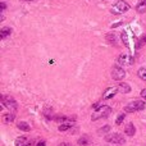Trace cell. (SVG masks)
I'll use <instances>...</instances> for the list:
<instances>
[{"label": "cell", "mask_w": 146, "mask_h": 146, "mask_svg": "<svg viewBox=\"0 0 146 146\" xmlns=\"http://www.w3.org/2000/svg\"><path fill=\"white\" fill-rule=\"evenodd\" d=\"M15 146H31V142L27 137L21 136L17 137V140H15Z\"/></svg>", "instance_id": "10"}, {"label": "cell", "mask_w": 146, "mask_h": 146, "mask_svg": "<svg viewBox=\"0 0 146 146\" xmlns=\"http://www.w3.org/2000/svg\"><path fill=\"white\" fill-rule=\"evenodd\" d=\"M105 141L110 142V144L122 145L126 142V140H124L123 135H121V133H110V135H108V136H105Z\"/></svg>", "instance_id": "5"}, {"label": "cell", "mask_w": 146, "mask_h": 146, "mask_svg": "<svg viewBox=\"0 0 146 146\" xmlns=\"http://www.w3.org/2000/svg\"><path fill=\"white\" fill-rule=\"evenodd\" d=\"M10 33H12V28L10 27H3L1 30H0V38H3L4 40L7 36H9Z\"/></svg>", "instance_id": "13"}, {"label": "cell", "mask_w": 146, "mask_h": 146, "mask_svg": "<svg viewBox=\"0 0 146 146\" xmlns=\"http://www.w3.org/2000/svg\"><path fill=\"white\" fill-rule=\"evenodd\" d=\"M128 10H129L128 3L123 1V0H119V1H117L115 4L111 7L110 12L113 13V14H123V13H127Z\"/></svg>", "instance_id": "3"}, {"label": "cell", "mask_w": 146, "mask_h": 146, "mask_svg": "<svg viewBox=\"0 0 146 146\" xmlns=\"http://www.w3.org/2000/svg\"><path fill=\"white\" fill-rule=\"evenodd\" d=\"M140 1H144V3H146V0H140Z\"/></svg>", "instance_id": "28"}, {"label": "cell", "mask_w": 146, "mask_h": 146, "mask_svg": "<svg viewBox=\"0 0 146 146\" xmlns=\"http://www.w3.org/2000/svg\"><path fill=\"white\" fill-rule=\"evenodd\" d=\"M141 98L144 99V100H146V88H144V90H141Z\"/></svg>", "instance_id": "24"}, {"label": "cell", "mask_w": 146, "mask_h": 146, "mask_svg": "<svg viewBox=\"0 0 146 146\" xmlns=\"http://www.w3.org/2000/svg\"><path fill=\"white\" fill-rule=\"evenodd\" d=\"M109 131H110V127H109V126H104L103 128H100V129H99V135L106 133V132H109Z\"/></svg>", "instance_id": "21"}, {"label": "cell", "mask_w": 146, "mask_h": 146, "mask_svg": "<svg viewBox=\"0 0 146 146\" xmlns=\"http://www.w3.org/2000/svg\"><path fill=\"white\" fill-rule=\"evenodd\" d=\"M145 108H146V104L144 100H133L129 104H127L126 108H124V111H127V113H135V111L144 110Z\"/></svg>", "instance_id": "2"}, {"label": "cell", "mask_w": 146, "mask_h": 146, "mask_svg": "<svg viewBox=\"0 0 146 146\" xmlns=\"http://www.w3.org/2000/svg\"><path fill=\"white\" fill-rule=\"evenodd\" d=\"M59 146H69V145H68V144H66V142H62V144L59 145Z\"/></svg>", "instance_id": "27"}, {"label": "cell", "mask_w": 146, "mask_h": 146, "mask_svg": "<svg viewBox=\"0 0 146 146\" xmlns=\"http://www.w3.org/2000/svg\"><path fill=\"white\" fill-rule=\"evenodd\" d=\"M73 126H74V121H72V119H68V118H67L66 121H64L63 123L59 126L58 129H59L60 132H64V131H68L69 128H72Z\"/></svg>", "instance_id": "9"}, {"label": "cell", "mask_w": 146, "mask_h": 146, "mask_svg": "<svg viewBox=\"0 0 146 146\" xmlns=\"http://www.w3.org/2000/svg\"><path fill=\"white\" fill-rule=\"evenodd\" d=\"M118 92V87H109L104 91L103 94V100H109V99H113L115 96V94Z\"/></svg>", "instance_id": "8"}, {"label": "cell", "mask_w": 146, "mask_h": 146, "mask_svg": "<svg viewBox=\"0 0 146 146\" xmlns=\"http://www.w3.org/2000/svg\"><path fill=\"white\" fill-rule=\"evenodd\" d=\"M146 42V33L145 35L141 36V38H140V44H145Z\"/></svg>", "instance_id": "23"}, {"label": "cell", "mask_w": 146, "mask_h": 146, "mask_svg": "<svg viewBox=\"0 0 146 146\" xmlns=\"http://www.w3.org/2000/svg\"><path fill=\"white\" fill-rule=\"evenodd\" d=\"M0 8H1V10H5V8H7V4H5V3H0Z\"/></svg>", "instance_id": "25"}, {"label": "cell", "mask_w": 146, "mask_h": 146, "mask_svg": "<svg viewBox=\"0 0 146 146\" xmlns=\"http://www.w3.org/2000/svg\"><path fill=\"white\" fill-rule=\"evenodd\" d=\"M45 145H46V144H45V141H38L36 146H45Z\"/></svg>", "instance_id": "26"}, {"label": "cell", "mask_w": 146, "mask_h": 146, "mask_svg": "<svg viewBox=\"0 0 146 146\" xmlns=\"http://www.w3.org/2000/svg\"><path fill=\"white\" fill-rule=\"evenodd\" d=\"M111 77L115 81H122L126 77V71L123 69V67L117 64V66H114L113 68H111Z\"/></svg>", "instance_id": "6"}, {"label": "cell", "mask_w": 146, "mask_h": 146, "mask_svg": "<svg viewBox=\"0 0 146 146\" xmlns=\"http://www.w3.org/2000/svg\"><path fill=\"white\" fill-rule=\"evenodd\" d=\"M106 38H108V42L109 44H111V45H114V46H117L118 44H117V35L115 33H109V35H106Z\"/></svg>", "instance_id": "16"}, {"label": "cell", "mask_w": 146, "mask_h": 146, "mask_svg": "<svg viewBox=\"0 0 146 146\" xmlns=\"http://www.w3.org/2000/svg\"><path fill=\"white\" fill-rule=\"evenodd\" d=\"M118 91L119 92H122V94H128V92H131V86H129L128 83H126V82H119Z\"/></svg>", "instance_id": "11"}, {"label": "cell", "mask_w": 146, "mask_h": 146, "mask_svg": "<svg viewBox=\"0 0 146 146\" xmlns=\"http://www.w3.org/2000/svg\"><path fill=\"white\" fill-rule=\"evenodd\" d=\"M122 40H123L124 45L128 48V40H127V33L126 32H122Z\"/></svg>", "instance_id": "22"}, {"label": "cell", "mask_w": 146, "mask_h": 146, "mask_svg": "<svg viewBox=\"0 0 146 146\" xmlns=\"http://www.w3.org/2000/svg\"><path fill=\"white\" fill-rule=\"evenodd\" d=\"M3 122H4V123H7V124L14 122V114H13V113L4 114V115H3Z\"/></svg>", "instance_id": "15"}, {"label": "cell", "mask_w": 146, "mask_h": 146, "mask_svg": "<svg viewBox=\"0 0 146 146\" xmlns=\"http://www.w3.org/2000/svg\"><path fill=\"white\" fill-rule=\"evenodd\" d=\"M117 64L121 67L123 66H131V64H133V58L132 56H129L128 54H121V55L117 58Z\"/></svg>", "instance_id": "7"}, {"label": "cell", "mask_w": 146, "mask_h": 146, "mask_svg": "<svg viewBox=\"0 0 146 146\" xmlns=\"http://www.w3.org/2000/svg\"><path fill=\"white\" fill-rule=\"evenodd\" d=\"M88 144V139L86 136H83V137H81L80 140H78V145H81V146H86Z\"/></svg>", "instance_id": "19"}, {"label": "cell", "mask_w": 146, "mask_h": 146, "mask_svg": "<svg viewBox=\"0 0 146 146\" xmlns=\"http://www.w3.org/2000/svg\"><path fill=\"white\" fill-rule=\"evenodd\" d=\"M1 100H3V105H4L9 111H12V113L17 111L18 104L12 96H1Z\"/></svg>", "instance_id": "4"}, {"label": "cell", "mask_w": 146, "mask_h": 146, "mask_svg": "<svg viewBox=\"0 0 146 146\" xmlns=\"http://www.w3.org/2000/svg\"><path fill=\"white\" fill-rule=\"evenodd\" d=\"M136 10H137V13H146V3L140 1L136 7Z\"/></svg>", "instance_id": "17"}, {"label": "cell", "mask_w": 146, "mask_h": 146, "mask_svg": "<svg viewBox=\"0 0 146 146\" xmlns=\"http://www.w3.org/2000/svg\"><path fill=\"white\" fill-rule=\"evenodd\" d=\"M137 76H139L141 80L146 81V67H141V68L139 69V72H137Z\"/></svg>", "instance_id": "18"}, {"label": "cell", "mask_w": 146, "mask_h": 146, "mask_svg": "<svg viewBox=\"0 0 146 146\" xmlns=\"http://www.w3.org/2000/svg\"><path fill=\"white\" fill-rule=\"evenodd\" d=\"M124 118H126V115H124V114H119L118 118H117L115 123L118 124V126H119V124H122V123H123V121H124Z\"/></svg>", "instance_id": "20"}, {"label": "cell", "mask_w": 146, "mask_h": 146, "mask_svg": "<svg viewBox=\"0 0 146 146\" xmlns=\"http://www.w3.org/2000/svg\"><path fill=\"white\" fill-rule=\"evenodd\" d=\"M18 128L21 129V131H25V132H28L31 129V127H30V124L27 123V122H23V121H21V122H18Z\"/></svg>", "instance_id": "14"}, {"label": "cell", "mask_w": 146, "mask_h": 146, "mask_svg": "<svg viewBox=\"0 0 146 146\" xmlns=\"http://www.w3.org/2000/svg\"><path fill=\"white\" fill-rule=\"evenodd\" d=\"M110 113H111L110 106L101 105V106H99V108L95 109V111H94L92 115H91V119H92V121H98V119H101V118H106Z\"/></svg>", "instance_id": "1"}, {"label": "cell", "mask_w": 146, "mask_h": 146, "mask_svg": "<svg viewBox=\"0 0 146 146\" xmlns=\"http://www.w3.org/2000/svg\"><path fill=\"white\" fill-rule=\"evenodd\" d=\"M124 132H126L127 136H135V133H136V127L133 126V123H128L126 126V128H124Z\"/></svg>", "instance_id": "12"}]
</instances>
